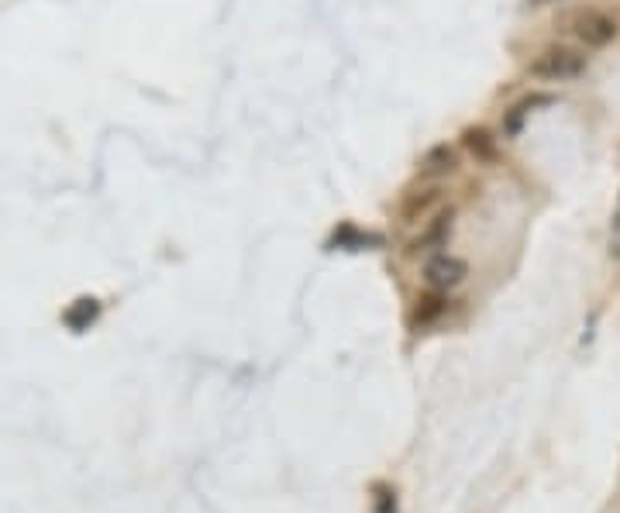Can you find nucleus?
Returning <instances> with one entry per match:
<instances>
[{
    "label": "nucleus",
    "mask_w": 620,
    "mask_h": 513,
    "mask_svg": "<svg viewBox=\"0 0 620 513\" xmlns=\"http://www.w3.org/2000/svg\"><path fill=\"white\" fill-rule=\"evenodd\" d=\"M100 317V303L93 300V297H80L73 303V307L66 310V314H62V321L69 324V328L73 331H87L93 321H97Z\"/></svg>",
    "instance_id": "obj_6"
},
{
    "label": "nucleus",
    "mask_w": 620,
    "mask_h": 513,
    "mask_svg": "<svg viewBox=\"0 0 620 513\" xmlns=\"http://www.w3.org/2000/svg\"><path fill=\"white\" fill-rule=\"evenodd\" d=\"M448 303H445V297H438V293H431V297H424L421 303H417V314H414V321L417 324H431L434 317L441 314V310H445Z\"/></svg>",
    "instance_id": "obj_10"
},
{
    "label": "nucleus",
    "mask_w": 620,
    "mask_h": 513,
    "mask_svg": "<svg viewBox=\"0 0 620 513\" xmlns=\"http://www.w3.org/2000/svg\"><path fill=\"white\" fill-rule=\"evenodd\" d=\"M569 31L586 45V49H603L617 38V21L610 18L607 11H596V7H586V11H576L569 18Z\"/></svg>",
    "instance_id": "obj_2"
},
{
    "label": "nucleus",
    "mask_w": 620,
    "mask_h": 513,
    "mask_svg": "<svg viewBox=\"0 0 620 513\" xmlns=\"http://www.w3.org/2000/svg\"><path fill=\"white\" fill-rule=\"evenodd\" d=\"M465 276H469V266L462 259H455V255H434L424 266V279H428L431 290H452Z\"/></svg>",
    "instance_id": "obj_4"
},
{
    "label": "nucleus",
    "mask_w": 620,
    "mask_h": 513,
    "mask_svg": "<svg viewBox=\"0 0 620 513\" xmlns=\"http://www.w3.org/2000/svg\"><path fill=\"white\" fill-rule=\"evenodd\" d=\"M438 204H441V186L431 183V186H424V190L407 193L400 214H403V221H421V217H428Z\"/></svg>",
    "instance_id": "obj_5"
},
{
    "label": "nucleus",
    "mask_w": 620,
    "mask_h": 513,
    "mask_svg": "<svg viewBox=\"0 0 620 513\" xmlns=\"http://www.w3.org/2000/svg\"><path fill=\"white\" fill-rule=\"evenodd\" d=\"M527 73H531L534 80H552V83L576 80V76L586 73V52L572 49V45H548L545 52L534 56Z\"/></svg>",
    "instance_id": "obj_1"
},
{
    "label": "nucleus",
    "mask_w": 620,
    "mask_h": 513,
    "mask_svg": "<svg viewBox=\"0 0 620 513\" xmlns=\"http://www.w3.org/2000/svg\"><path fill=\"white\" fill-rule=\"evenodd\" d=\"M452 211H441L434 221L428 224V231H424L421 238L414 242V252H428V248H438L441 242L448 238V231H452Z\"/></svg>",
    "instance_id": "obj_7"
},
{
    "label": "nucleus",
    "mask_w": 620,
    "mask_h": 513,
    "mask_svg": "<svg viewBox=\"0 0 620 513\" xmlns=\"http://www.w3.org/2000/svg\"><path fill=\"white\" fill-rule=\"evenodd\" d=\"M455 169H459V152H455L448 142H441V145H431V149L421 155L417 176L428 183H438V180H445V176H452Z\"/></svg>",
    "instance_id": "obj_3"
},
{
    "label": "nucleus",
    "mask_w": 620,
    "mask_h": 513,
    "mask_svg": "<svg viewBox=\"0 0 620 513\" xmlns=\"http://www.w3.org/2000/svg\"><path fill=\"white\" fill-rule=\"evenodd\" d=\"M538 104H548V97H541V93H538V97H527V100H521V104L510 107L507 121H503V131H507V135H517V131H521V124H524V118H527V114H531Z\"/></svg>",
    "instance_id": "obj_9"
},
{
    "label": "nucleus",
    "mask_w": 620,
    "mask_h": 513,
    "mask_svg": "<svg viewBox=\"0 0 620 513\" xmlns=\"http://www.w3.org/2000/svg\"><path fill=\"white\" fill-rule=\"evenodd\" d=\"M462 142H465V149L476 155L479 162H493L496 159V138L486 128H469L462 135Z\"/></svg>",
    "instance_id": "obj_8"
}]
</instances>
